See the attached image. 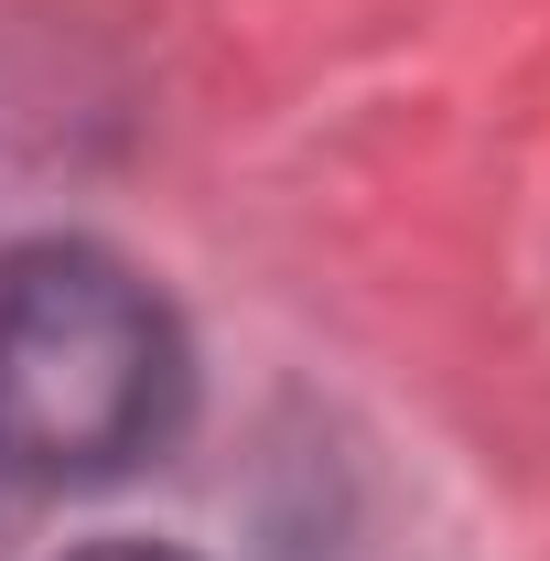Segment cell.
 <instances>
[{
	"instance_id": "1",
	"label": "cell",
	"mask_w": 550,
	"mask_h": 561,
	"mask_svg": "<svg viewBox=\"0 0 550 561\" xmlns=\"http://www.w3.org/2000/svg\"><path fill=\"white\" fill-rule=\"evenodd\" d=\"M195 411V346L173 302L87 249H0V486H119Z\"/></svg>"
},
{
	"instance_id": "2",
	"label": "cell",
	"mask_w": 550,
	"mask_h": 561,
	"mask_svg": "<svg viewBox=\"0 0 550 561\" xmlns=\"http://www.w3.org/2000/svg\"><path fill=\"white\" fill-rule=\"evenodd\" d=\"M66 561H184V551H162V540H98V551H66Z\"/></svg>"
}]
</instances>
